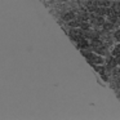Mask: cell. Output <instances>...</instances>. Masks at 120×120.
Segmentation results:
<instances>
[{
  "label": "cell",
  "instance_id": "6da1fadb",
  "mask_svg": "<svg viewBox=\"0 0 120 120\" xmlns=\"http://www.w3.org/2000/svg\"><path fill=\"white\" fill-rule=\"evenodd\" d=\"M92 22H94L96 25H99V26H102V25L106 22V19H105V16H96L94 17V19Z\"/></svg>",
  "mask_w": 120,
  "mask_h": 120
},
{
  "label": "cell",
  "instance_id": "7a4b0ae2",
  "mask_svg": "<svg viewBox=\"0 0 120 120\" xmlns=\"http://www.w3.org/2000/svg\"><path fill=\"white\" fill-rule=\"evenodd\" d=\"M78 48L79 49H86V48H89V43L86 41L85 39H81L80 41L78 43Z\"/></svg>",
  "mask_w": 120,
  "mask_h": 120
},
{
  "label": "cell",
  "instance_id": "3957f363",
  "mask_svg": "<svg viewBox=\"0 0 120 120\" xmlns=\"http://www.w3.org/2000/svg\"><path fill=\"white\" fill-rule=\"evenodd\" d=\"M105 12H106V7H97V9L94 11L96 16H105Z\"/></svg>",
  "mask_w": 120,
  "mask_h": 120
},
{
  "label": "cell",
  "instance_id": "277c9868",
  "mask_svg": "<svg viewBox=\"0 0 120 120\" xmlns=\"http://www.w3.org/2000/svg\"><path fill=\"white\" fill-rule=\"evenodd\" d=\"M86 9L89 11V13H94V11L97 9L96 3H93V1H89V3L86 4Z\"/></svg>",
  "mask_w": 120,
  "mask_h": 120
},
{
  "label": "cell",
  "instance_id": "5b68a950",
  "mask_svg": "<svg viewBox=\"0 0 120 120\" xmlns=\"http://www.w3.org/2000/svg\"><path fill=\"white\" fill-rule=\"evenodd\" d=\"M114 23H111V22H105L103 25H102V27H103V30H106V31H111V30H114Z\"/></svg>",
  "mask_w": 120,
  "mask_h": 120
},
{
  "label": "cell",
  "instance_id": "8992f818",
  "mask_svg": "<svg viewBox=\"0 0 120 120\" xmlns=\"http://www.w3.org/2000/svg\"><path fill=\"white\" fill-rule=\"evenodd\" d=\"M71 19H75V13H72V12H70V13H66L65 16H63V21L68 22V21H71Z\"/></svg>",
  "mask_w": 120,
  "mask_h": 120
},
{
  "label": "cell",
  "instance_id": "52a82bcc",
  "mask_svg": "<svg viewBox=\"0 0 120 120\" xmlns=\"http://www.w3.org/2000/svg\"><path fill=\"white\" fill-rule=\"evenodd\" d=\"M68 26H70L71 29L79 27L80 26V21H78V19H71V21H68Z\"/></svg>",
  "mask_w": 120,
  "mask_h": 120
},
{
  "label": "cell",
  "instance_id": "ba28073f",
  "mask_svg": "<svg viewBox=\"0 0 120 120\" xmlns=\"http://www.w3.org/2000/svg\"><path fill=\"white\" fill-rule=\"evenodd\" d=\"M109 17V22H111V23H114V25H116V22H117V14L115 13V14H111V16H107Z\"/></svg>",
  "mask_w": 120,
  "mask_h": 120
},
{
  "label": "cell",
  "instance_id": "9c48e42d",
  "mask_svg": "<svg viewBox=\"0 0 120 120\" xmlns=\"http://www.w3.org/2000/svg\"><path fill=\"white\" fill-rule=\"evenodd\" d=\"M111 8L115 11V13H119L120 12V3L119 1H115V3L111 4Z\"/></svg>",
  "mask_w": 120,
  "mask_h": 120
},
{
  "label": "cell",
  "instance_id": "30bf717a",
  "mask_svg": "<svg viewBox=\"0 0 120 120\" xmlns=\"http://www.w3.org/2000/svg\"><path fill=\"white\" fill-rule=\"evenodd\" d=\"M92 66H93L94 70H96L97 72H99L101 75H102V74H105V67H103V66H101V67H99V66H96V65H92Z\"/></svg>",
  "mask_w": 120,
  "mask_h": 120
},
{
  "label": "cell",
  "instance_id": "8fae6325",
  "mask_svg": "<svg viewBox=\"0 0 120 120\" xmlns=\"http://www.w3.org/2000/svg\"><path fill=\"white\" fill-rule=\"evenodd\" d=\"M115 39H116L117 41H120V30H117V31L115 32Z\"/></svg>",
  "mask_w": 120,
  "mask_h": 120
},
{
  "label": "cell",
  "instance_id": "7c38bea8",
  "mask_svg": "<svg viewBox=\"0 0 120 120\" xmlns=\"http://www.w3.org/2000/svg\"><path fill=\"white\" fill-rule=\"evenodd\" d=\"M111 5V3L110 1H107V0H103V7H110Z\"/></svg>",
  "mask_w": 120,
  "mask_h": 120
},
{
  "label": "cell",
  "instance_id": "4fadbf2b",
  "mask_svg": "<svg viewBox=\"0 0 120 120\" xmlns=\"http://www.w3.org/2000/svg\"><path fill=\"white\" fill-rule=\"evenodd\" d=\"M116 25H119V26H120V17L117 18V22H116Z\"/></svg>",
  "mask_w": 120,
  "mask_h": 120
}]
</instances>
